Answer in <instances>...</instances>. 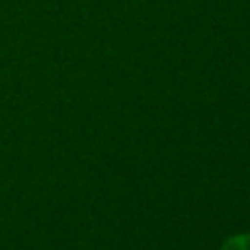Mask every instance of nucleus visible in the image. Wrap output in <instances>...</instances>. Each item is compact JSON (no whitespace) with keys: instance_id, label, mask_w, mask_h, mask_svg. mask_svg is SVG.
Returning a JSON list of instances; mask_svg holds the SVG:
<instances>
[{"instance_id":"1","label":"nucleus","mask_w":250,"mask_h":250,"mask_svg":"<svg viewBox=\"0 0 250 250\" xmlns=\"http://www.w3.org/2000/svg\"><path fill=\"white\" fill-rule=\"evenodd\" d=\"M220 250H250V233H237L226 237Z\"/></svg>"}]
</instances>
